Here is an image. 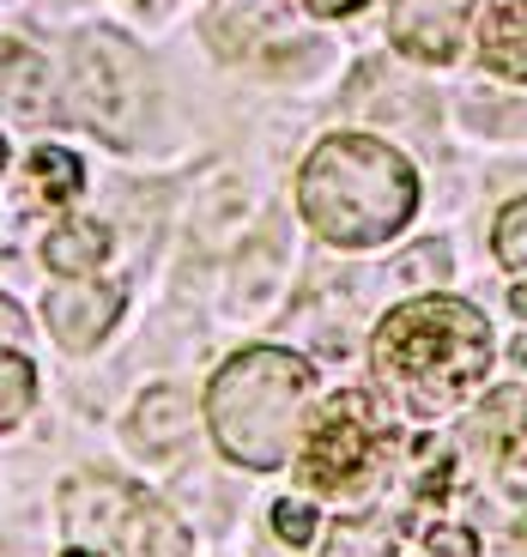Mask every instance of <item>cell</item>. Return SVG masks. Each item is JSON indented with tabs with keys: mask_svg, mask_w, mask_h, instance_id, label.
Returning a JSON list of instances; mask_svg holds the SVG:
<instances>
[{
	"mask_svg": "<svg viewBox=\"0 0 527 557\" xmlns=\"http://www.w3.org/2000/svg\"><path fill=\"white\" fill-rule=\"evenodd\" d=\"M297 207L333 249H376L413 219L418 176L389 139L328 134L297 176Z\"/></svg>",
	"mask_w": 527,
	"mask_h": 557,
	"instance_id": "6da1fadb",
	"label": "cell"
},
{
	"mask_svg": "<svg viewBox=\"0 0 527 557\" xmlns=\"http://www.w3.org/2000/svg\"><path fill=\"white\" fill-rule=\"evenodd\" d=\"M370 363L406 406L443 412L491 370V327L461 297H413L382 315Z\"/></svg>",
	"mask_w": 527,
	"mask_h": 557,
	"instance_id": "7a4b0ae2",
	"label": "cell"
},
{
	"mask_svg": "<svg viewBox=\"0 0 527 557\" xmlns=\"http://www.w3.org/2000/svg\"><path fill=\"white\" fill-rule=\"evenodd\" d=\"M309 394H316V376L297 351L249 346L219 363V376L207 388V424L236 467L273 473L304 424Z\"/></svg>",
	"mask_w": 527,
	"mask_h": 557,
	"instance_id": "3957f363",
	"label": "cell"
},
{
	"mask_svg": "<svg viewBox=\"0 0 527 557\" xmlns=\"http://www.w3.org/2000/svg\"><path fill=\"white\" fill-rule=\"evenodd\" d=\"M61 521H68L73 545H91V552L188 557V533H182V521L164 503H152L146 491L103 479V473H79L61 485Z\"/></svg>",
	"mask_w": 527,
	"mask_h": 557,
	"instance_id": "277c9868",
	"label": "cell"
},
{
	"mask_svg": "<svg viewBox=\"0 0 527 557\" xmlns=\"http://www.w3.org/2000/svg\"><path fill=\"white\" fill-rule=\"evenodd\" d=\"M73 98H79V115L98 127L110 146H127L146 127V55H139L127 37L115 30H85L73 42Z\"/></svg>",
	"mask_w": 527,
	"mask_h": 557,
	"instance_id": "5b68a950",
	"label": "cell"
},
{
	"mask_svg": "<svg viewBox=\"0 0 527 557\" xmlns=\"http://www.w3.org/2000/svg\"><path fill=\"white\" fill-rule=\"evenodd\" d=\"M382 448H389V431H382V412H376L370 394H358V388L333 394L316 412V424H309L304 485L328 491V497H346V491L370 485Z\"/></svg>",
	"mask_w": 527,
	"mask_h": 557,
	"instance_id": "8992f818",
	"label": "cell"
},
{
	"mask_svg": "<svg viewBox=\"0 0 527 557\" xmlns=\"http://www.w3.org/2000/svg\"><path fill=\"white\" fill-rule=\"evenodd\" d=\"M122 309H127V292L103 285V278H61L56 292L42 297V321H49V334L68 351L103 346V334L122 321Z\"/></svg>",
	"mask_w": 527,
	"mask_h": 557,
	"instance_id": "52a82bcc",
	"label": "cell"
},
{
	"mask_svg": "<svg viewBox=\"0 0 527 557\" xmlns=\"http://www.w3.org/2000/svg\"><path fill=\"white\" fill-rule=\"evenodd\" d=\"M473 25V0H394L389 7V37L401 55L443 67L461 55V37Z\"/></svg>",
	"mask_w": 527,
	"mask_h": 557,
	"instance_id": "ba28073f",
	"label": "cell"
},
{
	"mask_svg": "<svg viewBox=\"0 0 527 557\" xmlns=\"http://www.w3.org/2000/svg\"><path fill=\"white\" fill-rule=\"evenodd\" d=\"M127 443L139 455H176V448H188V394L170 388V382L146 388L134 400V412H127Z\"/></svg>",
	"mask_w": 527,
	"mask_h": 557,
	"instance_id": "9c48e42d",
	"label": "cell"
},
{
	"mask_svg": "<svg viewBox=\"0 0 527 557\" xmlns=\"http://www.w3.org/2000/svg\"><path fill=\"white\" fill-rule=\"evenodd\" d=\"M479 61L498 79L527 85V0H491L486 30H479Z\"/></svg>",
	"mask_w": 527,
	"mask_h": 557,
	"instance_id": "30bf717a",
	"label": "cell"
},
{
	"mask_svg": "<svg viewBox=\"0 0 527 557\" xmlns=\"http://www.w3.org/2000/svg\"><path fill=\"white\" fill-rule=\"evenodd\" d=\"M0 103L13 115H25V122L49 115V85H42L37 49H25V42H13V37H0Z\"/></svg>",
	"mask_w": 527,
	"mask_h": 557,
	"instance_id": "8fae6325",
	"label": "cell"
},
{
	"mask_svg": "<svg viewBox=\"0 0 527 557\" xmlns=\"http://www.w3.org/2000/svg\"><path fill=\"white\" fill-rule=\"evenodd\" d=\"M110 255V231L103 224H91V219H68V224H56L49 237H42V267L56 278H85L91 267Z\"/></svg>",
	"mask_w": 527,
	"mask_h": 557,
	"instance_id": "7c38bea8",
	"label": "cell"
},
{
	"mask_svg": "<svg viewBox=\"0 0 527 557\" xmlns=\"http://www.w3.org/2000/svg\"><path fill=\"white\" fill-rule=\"evenodd\" d=\"M321 557H394V521H382V516H346V521H333Z\"/></svg>",
	"mask_w": 527,
	"mask_h": 557,
	"instance_id": "4fadbf2b",
	"label": "cell"
},
{
	"mask_svg": "<svg viewBox=\"0 0 527 557\" xmlns=\"http://www.w3.org/2000/svg\"><path fill=\"white\" fill-rule=\"evenodd\" d=\"M85 188V170L73 152H61V146H42V152H30V195L49 200V207H61V200H73Z\"/></svg>",
	"mask_w": 527,
	"mask_h": 557,
	"instance_id": "5bb4252c",
	"label": "cell"
},
{
	"mask_svg": "<svg viewBox=\"0 0 527 557\" xmlns=\"http://www.w3.org/2000/svg\"><path fill=\"white\" fill-rule=\"evenodd\" d=\"M30 406H37V370L19 351H0V431L25 424Z\"/></svg>",
	"mask_w": 527,
	"mask_h": 557,
	"instance_id": "9a60e30c",
	"label": "cell"
},
{
	"mask_svg": "<svg viewBox=\"0 0 527 557\" xmlns=\"http://www.w3.org/2000/svg\"><path fill=\"white\" fill-rule=\"evenodd\" d=\"M479 431L498 436V443H510L515 455H527V394H522V388L491 394L486 412H479Z\"/></svg>",
	"mask_w": 527,
	"mask_h": 557,
	"instance_id": "2e32d148",
	"label": "cell"
},
{
	"mask_svg": "<svg viewBox=\"0 0 527 557\" xmlns=\"http://www.w3.org/2000/svg\"><path fill=\"white\" fill-rule=\"evenodd\" d=\"M491 249L503 267H527V200H510L498 212V231H491Z\"/></svg>",
	"mask_w": 527,
	"mask_h": 557,
	"instance_id": "e0dca14e",
	"label": "cell"
},
{
	"mask_svg": "<svg viewBox=\"0 0 527 557\" xmlns=\"http://www.w3.org/2000/svg\"><path fill=\"white\" fill-rule=\"evenodd\" d=\"M370 115L376 122H418V127H430V98H418V91H401V85L389 79V91H382V103H370Z\"/></svg>",
	"mask_w": 527,
	"mask_h": 557,
	"instance_id": "ac0fdd59",
	"label": "cell"
},
{
	"mask_svg": "<svg viewBox=\"0 0 527 557\" xmlns=\"http://www.w3.org/2000/svg\"><path fill=\"white\" fill-rule=\"evenodd\" d=\"M273 533L285 545H309V540H316V509H309V503H279V509H273Z\"/></svg>",
	"mask_w": 527,
	"mask_h": 557,
	"instance_id": "d6986e66",
	"label": "cell"
},
{
	"mask_svg": "<svg viewBox=\"0 0 527 557\" xmlns=\"http://www.w3.org/2000/svg\"><path fill=\"white\" fill-rule=\"evenodd\" d=\"M418 273H430V278L449 273V249H443V243H425L418 255H406V261L394 267V278H418Z\"/></svg>",
	"mask_w": 527,
	"mask_h": 557,
	"instance_id": "ffe728a7",
	"label": "cell"
},
{
	"mask_svg": "<svg viewBox=\"0 0 527 557\" xmlns=\"http://www.w3.org/2000/svg\"><path fill=\"white\" fill-rule=\"evenodd\" d=\"M309 13H321V18H340V13H358L364 0H304Z\"/></svg>",
	"mask_w": 527,
	"mask_h": 557,
	"instance_id": "44dd1931",
	"label": "cell"
},
{
	"mask_svg": "<svg viewBox=\"0 0 527 557\" xmlns=\"http://www.w3.org/2000/svg\"><path fill=\"white\" fill-rule=\"evenodd\" d=\"M0 334H25V315L13 304H0Z\"/></svg>",
	"mask_w": 527,
	"mask_h": 557,
	"instance_id": "7402d4cb",
	"label": "cell"
},
{
	"mask_svg": "<svg viewBox=\"0 0 527 557\" xmlns=\"http://www.w3.org/2000/svg\"><path fill=\"white\" fill-rule=\"evenodd\" d=\"M510 304H515V315H527V285H515V292H510Z\"/></svg>",
	"mask_w": 527,
	"mask_h": 557,
	"instance_id": "603a6c76",
	"label": "cell"
},
{
	"mask_svg": "<svg viewBox=\"0 0 527 557\" xmlns=\"http://www.w3.org/2000/svg\"><path fill=\"white\" fill-rule=\"evenodd\" d=\"M61 557H103V552H91V545H68Z\"/></svg>",
	"mask_w": 527,
	"mask_h": 557,
	"instance_id": "cb8c5ba5",
	"label": "cell"
},
{
	"mask_svg": "<svg viewBox=\"0 0 527 557\" xmlns=\"http://www.w3.org/2000/svg\"><path fill=\"white\" fill-rule=\"evenodd\" d=\"M515 363H527V339H522V346H515Z\"/></svg>",
	"mask_w": 527,
	"mask_h": 557,
	"instance_id": "d4e9b609",
	"label": "cell"
},
{
	"mask_svg": "<svg viewBox=\"0 0 527 557\" xmlns=\"http://www.w3.org/2000/svg\"><path fill=\"white\" fill-rule=\"evenodd\" d=\"M0 164H7V139H0Z\"/></svg>",
	"mask_w": 527,
	"mask_h": 557,
	"instance_id": "484cf974",
	"label": "cell"
}]
</instances>
